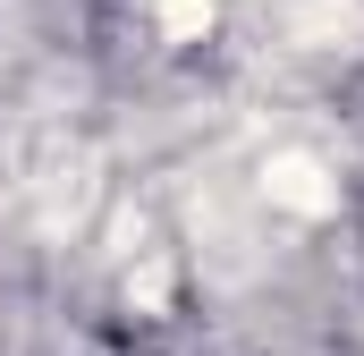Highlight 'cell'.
<instances>
[{
  "label": "cell",
  "instance_id": "6da1fadb",
  "mask_svg": "<svg viewBox=\"0 0 364 356\" xmlns=\"http://www.w3.org/2000/svg\"><path fill=\"white\" fill-rule=\"evenodd\" d=\"M153 9H161L170 34H203V17H212V0H153Z\"/></svg>",
  "mask_w": 364,
  "mask_h": 356
}]
</instances>
